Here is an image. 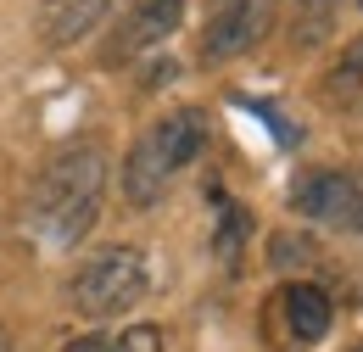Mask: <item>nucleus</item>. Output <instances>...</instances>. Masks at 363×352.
I'll return each mask as SVG.
<instances>
[{
  "mask_svg": "<svg viewBox=\"0 0 363 352\" xmlns=\"http://www.w3.org/2000/svg\"><path fill=\"white\" fill-rule=\"evenodd\" d=\"M101 196H106V151L101 145H67L56 151L28 196V229L50 246H73L84 241L101 219Z\"/></svg>",
  "mask_w": 363,
  "mask_h": 352,
  "instance_id": "1",
  "label": "nucleus"
},
{
  "mask_svg": "<svg viewBox=\"0 0 363 352\" xmlns=\"http://www.w3.org/2000/svg\"><path fill=\"white\" fill-rule=\"evenodd\" d=\"M201 145H207V118H201L196 106H179V112L145 123L140 140L129 145V157H123V168H118L123 196H129L135 207H157L162 190L174 185V174L201 157Z\"/></svg>",
  "mask_w": 363,
  "mask_h": 352,
  "instance_id": "2",
  "label": "nucleus"
},
{
  "mask_svg": "<svg viewBox=\"0 0 363 352\" xmlns=\"http://www.w3.org/2000/svg\"><path fill=\"white\" fill-rule=\"evenodd\" d=\"M145 297V258L135 246H112L79 268L73 280V308L84 319H106V313H123Z\"/></svg>",
  "mask_w": 363,
  "mask_h": 352,
  "instance_id": "3",
  "label": "nucleus"
},
{
  "mask_svg": "<svg viewBox=\"0 0 363 352\" xmlns=\"http://www.w3.org/2000/svg\"><path fill=\"white\" fill-rule=\"evenodd\" d=\"M291 207L302 219L318 224H358L363 213V174H335V168H318L291 190Z\"/></svg>",
  "mask_w": 363,
  "mask_h": 352,
  "instance_id": "4",
  "label": "nucleus"
},
{
  "mask_svg": "<svg viewBox=\"0 0 363 352\" xmlns=\"http://www.w3.org/2000/svg\"><path fill=\"white\" fill-rule=\"evenodd\" d=\"M269 34V0H224L201 34V62H229Z\"/></svg>",
  "mask_w": 363,
  "mask_h": 352,
  "instance_id": "5",
  "label": "nucleus"
},
{
  "mask_svg": "<svg viewBox=\"0 0 363 352\" xmlns=\"http://www.w3.org/2000/svg\"><path fill=\"white\" fill-rule=\"evenodd\" d=\"M179 17H184V0H145V6H135L129 23H123V28L112 34V45H106V62H129L140 50L162 45L174 28H179Z\"/></svg>",
  "mask_w": 363,
  "mask_h": 352,
  "instance_id": "6",
  "label": "nucleus"
},
{
  "mask_svg": "<svg viewBox=\"0 0 363 352\" xmlns=\"http://www.w3.org/2000/svg\"><path fill=\"white\" fill-rule=\"evenodd\" d=\"M106 11H112V0H40V40L73 45V40H84Z\"/></svg>",
  "mask_w": 363,
  "mask_h": 352,
  "instance_id": "7",
  "label": "nucleus"
},
{
  "mask_svg": "<svg viewBox=\"0 0 363 352\" xmlns=\"http://www.w3.org/2000/svg\"><path fill=\"white\" fill-rule=\"evenodd\" d=\"M285 324H291L296 341H324V330H330V297L318 285H291L285 291Z\"/></svg>",
  "mask_w": 363,
  "mask_h": 352,
  "instance_id": "8",
  "label": "nucleus"
},
{
  "mask_svg": "<svg viewBox=\"0 0 363 352\" xmlns=\"http://www.w3.org/2000/svg\"><path fill=\"white\" fill-rule=\"evenodd\" d=\"M118 352H162V330L157 324H135V330H123Z\"/></svg>",
  "mask_w": 363,
  "mask_h": 352,
  "instance_id": "9",
  "label": "nucleus"
},
{
  "mask_svg": "<svg viewBox=\"0 0 363 352\" xmlns=\"http://www.w3.org/2000/svg\"><path fill=\"white\" fill-rule=\"evenodd\" d=\"M0 352H11V330L6 324H0Z\"/></svg>",
  "mask_w": 363,
  "mask_h": 352,
  "instance_id": "10",
  "label": "nucleus"
},
{
  "mask_svg": "<svg viewBox=\"0 0 363 352\" xmlns=\"http://www.w3.org/2000/svg\"><path fill=\"white\" fill-rule=\"evenodd\" d=\"M352 229H358V235H363V213H358V224H352Z\"/></svg>",
  "mask_w": 363,
  "mask_h": 352,
  "instance_id": "11",
  "label": "nucleus"
},
{
  "mask_svg": "<svg viewBox=\"0 0 363 352\" xmlns=\"http://www.w3.org/2000/svg\"><path fill=\"white\" fill-rule=\"evenodd\" d=\"M358 6H363V0H358Z\"/></svg>",
  "mask_w": 363,
  "mask_h": 352,
  "instance_id": "12",
  "label": "nucleus"
}]
</instances>
